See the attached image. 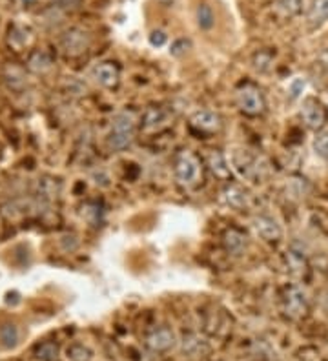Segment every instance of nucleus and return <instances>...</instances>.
Here are the masks:
<instances>
[{"instance_id":"28","label":"nucleus","mask_w":328,"mask_h":361,"mask_svg":"<svg viewBox=\"0 0 328 361\" xmlns=\"http://www.w3.org/2000/svg\"><path fill=\"white\" fill-rule=\"evenodd\" d=\"M22 2H24V4H26V6H30V4H33L35 0H22Z\"/></svg>"},{"instance_id":"21","label":"nucleus","mask_w":328,"mask_h":361,"mask_svg":"<svg viewBox=\"0 0 328 361\" xmlns=\"http://www.w3.org/2000/svg\"><path fill=\"white\" fill-rule=\"evenodd\" d=\"M286 263H288L290 272L293 274H303L306 269V259L301 252L298 250H288L286 252Z\"/></svg>"},{"instance_id":"11","label":"nucleus","mask_w":328,"mask_h":361,"mask_svg":"<svg viewBox=\"0 0 328 361\" xmlns=\"http://www.w3.org/2000/svg\"><path fill=\"white\" fill-rule=\"evenodd\" d=\"M221 199L226 207L233 208V210H245L250 207V195L243 186L239 185H230L224 186V190L221 192Z\"/></svg>"},{"instance_id":"5","label":"nucleus","mask_w":328,"mask_h":361,"mask_svg":"<svg viewBox=\"0 0 328 361\" xmlns=\"http://www.w3.org/2000/svg\"><path fill=\"white\" fill-rule=\"evenodd\" d=\"M301 119L308 128L320 132V130L324 128V124H327V108L320 101H315V99H305L301 104Z\"/></svg>"},{"instance_id":"18","label":"nucleus","mask_w":328,"mask_h":361,"mask_svg":"<svg viewBox=\"0 0 328 361\" xmlns=\"http://www.w3.org/2000/svg\"><path fill=\"white\" fill-rule=\"evenodd\" d=\"M195 20H197V26L201 27V30L205 31L212 30V27L215 26V13H214V9H212V6L206 4V2L197 6Z\"/></svg>"},{"instance_id":"15","label":"nucleus","mask_w":328,"mask_h":361,"mask_svg":"<svg viewBox=\"0 0 328 361\" xmlns=\"http://www.w3.org/2000/svg\"><path fill=\"white\" fill-rule=\"evenodd\" d=\"M306 23L310 30H320L328 23V0H314L306 15Z\"/></svg>"},{"instance_id":"14","label":"nucleus","mask_w":328,"mask_h":361,"mask_svg":"<svg viewBox=\"0 0 328 361\" xmlns=\"http://www.w3.org/2000/svg\"><path fill=\"white\" fill-rule=\"evenodd\" d=\"M168 121H170V111L166 108H161V106H152L142 114L140 117V126L145 130H159L162 126H166Z\"/></svg>"},{"instance_id":"13","label":"nucleus","mask_w":328,"mask_h":361,"mask_svg":"<svg viewBox=\"0 0 328 361\" xmlns=\"http://www.w3.org/2000/svg\"><path fill=\"white\" fill-rule=\"evenodd\" d=\"M206 164L210 168V172L214 173L217 179L228 180L230 176H232V166L228 163L226 155L219 150H210L208 155H206Z\"/></svg>"},{"instance_id":"10","label":"nucleus","mask_w":328,"mask_h":361,"mask_svg":"<svg viewBox=\"0 0 328 361\" xmlns=\"http://www.w3.org/2000/svg\"><path fill=\"white\" fill-rule=\"evenodd\" d=\"M232 164L237 172L246 179H257L261 177V166H259V157L252 155L248 150H241L233 155Z\"/></svg>"},{"instance_id":"4","label":"nucleus","mask_w":328,"mask_h":361,"mask_svg":"<svg viewBox=\"0 0 328 361\" xmlns=\"http://www.w3.org/2000/svg\"><path fill=\"white\" fill-rule=\"evenodd\" d=\"M283 312L290 319H301L308 314V295L299 285H288L283 290Z\"/></svg>"},{"instance_id":"23","label":"nucleus","mask_w":328,"mask_h":361,"mask_svg":"<svg viewBox=\"0 0 328 361\" xmlns=\"http://www.w3.org/2000/svg\"><path fill=\"white\" fill-rule=\"evenodd\" d=\"M57 353H59L57 345L44 343L42 347H39V350H37V357L42 361H53V360H57Z\"/></svg>"},{"instance_id":"24","label":"nucleus","mask_w":328,"mask_h":361,"mask_svg":"<svg viewBox=\"0 0 328 361\" xmlns=\"http://www.w3.org/2000/svg\"><path fill=\"white\" fill-rule=\"evenodd\" d=\"M272 64V57H270V53H255L254 55V68L255 70L259 71V73H265V71L270 68Z\"/></svg>"},{"instance_id":"6","label":"nucleus","mask_w":328,"mask_h":361,"mask_svg":"<svg viewBox=\"0 0 328 361\" xmlns=\"http://www.w3.org/2000/svg\"><path fill=\"white\" fill-rule=\"evenodd\" d=\"M252 228H254L257 238H261L262 241L267 243H276L283 238V228H281L279 223L274 217L265 216V214L255 216L252 219Z\"/></svg>"},{"instance_id":"20","label":"nucleus","mask_w":328,"mask_h":361,"mask_svg":"<svg viewBox=\"0 0 328 361\" xmlns=\"http://www.w3.org/2000/svg\"><path fill=\"white\" fill-rule=\"evenodd\" d=\"M312 146H314V152L317 157L328 161V128H323L315 133Z\"/></svg>"},{"instance_id":"1","label":"nucleus","mask_w":328,"mask_h":361,"mask_svg":"<svg viewBox=\"0 0 328 361\" xmlns=\"http://www.w3.org/2000/svg\"><path fill=\"white\" fill-rule=\"evenodd\" d=\"M137 126H139V121H137V115L133 111H119L111 121V132L108 135L109 148L115 152L126 150L135 139Z\"/></svg>"},{"instance_id":"19","label":"nucleus","mask_w":328,"mask_h":361,"mask_svg":"<svg viewBox=\"0 0 328 361\" xmlns=\"http://www.w3.org/2000/svg\"><path fill=\"white\" fill-rule=\"evenodd\" d=\"M276 9L283 17H299L305 9V0H276Z\"/></svg>"},{"instance_id":"16","label":"nucleus","mask_w":328,"mask_h":361,"mask_svg":"<svg viewBox=\"0 0 328 361\" xmlns=\"http://www.w3.org/2000/svg\"><path fill=\"white\" fill-rule=\"evenodd\" d=\"M181 350H183L184 356L199 357L208 353V343H206V339L202 336L188 334L184 336L183 341H181Z\"/></svg>"},{"instance_id":"26","label":"nucleus","mask_w":328,"mask_h":361,"mask_svg":"<svg viewBox=\"0 0 328 361\" xmlns=\"http://www.w3.org/2000/svg\"><path fill=\"white\" fill-rule=\"evenodd\" d=\"M148 40L153 48H162L168 42V35L164 31H153L152 35L148 37Z\"/></svg>"},{"instance_id":"22","label":"nucleus","mask_w":328,"mask_h":361,"mask_svg":"<svg viewBox=\"0 0 328 361\" xmlns=\"http://www.w3.org/2000/svg\"><path fill=\"white\" fill-rule=\"evenodd\" d=\"M68 357H71L73 361H92L93 354L90 348H86L84 345H75L68 350Z\"/></svg>"},{"instance_id":"7","label":"nucleus","mask_w":328,"mask_h":361,"mask_svg":"<svg viewBox=\"0 0 328 361\" xmlns=\"http://www.w3.org/2000/svg\"><path fill=\"white\" fill-rule=\"evenodd\" d=\"M90 42H92V37L83 27H71L62 37V48H64V51L68 55H73V57L83 55L90 48Z\"/></svg>"},{"instance_id":"12","label":"nucleus","mask_w":328,"mask_h":361,"mask_svg":"<svg viewBox=\"0 0 328 361\" xmlns=\"http://www.w3.org/2000/svg\"><path fill=\"white\" fill-rule=\"evenodd\" d=\"M93 77L99 84H101L102 88L108 90H115L121 82V71H119L117 64L114 62H101V64H97L95 70H93Z\"/></svg>"},{"instance_id":"3","label":"nucleus","mask_w":328,"mask_h":361,"mask_svg":"<svg viewBox=\"0 0 328 361\" xmlns=\"http://www.w3.org/2000/svg\"><path fill=\"white\" fill-rule=\"evenodd\" d=\"M236 104L248 117H259L267 110V101L261 90L254 84H243L236 92Z\"/></svg>"},{"instance_id":"27","label":"nucleus","mask_w":328,"mask_h":361,"mask_svg":"<svg viewBox=\"0 0 328 361\" xmlns=\"http://www.w3.org/2000/svg\"><path fill=\"white\" fill-rule=\"evenodd\" d=\"M323 305H324V309L328 310V292L324 294V298H323Z\"/></svg>"},{"instance_id":"8","label":"nucleus","mask_w":328,"mask_h":361,"mask_svg":"<svg viewBox=\"0 0 328 361\" xmlns=\"http://www.w3.org/2000/svg\"><path fill=\"white\" fill-rule=\"evenodd\" d=\"M177 343V338H175V332L168 326H161V329H155V331L150 332L146 336V347L155 354L168 353Z\"/></svg>"},{"instance_id":"9","label":"nucleus","mask_w":328,"mask_h":361,"mask_svg":"<svg viewBox=\"0 0 328 361\" xmlns=\"http://www.w3.org/2000/svg\"><path fill=\"white\" fill-rule=\"evenodd\" d=\"M190 124H192V128L199 130V132L214 133L221 130L223 119H221V115L214 110H197L193 111L192 117H190Z\"/></svg>"},{"instance_id":"2","label":"nucleus","mask_w":328,"mask_h":361,"mask_svg":"<svg viewBox=\"0 0 328 361\" xmlns=\"http://www.w3.org/2000/svg\"><path fill=\"white\" fill-rule=\"evenodd\" d=\"M174 176L177 179V183L186 186V188L195 186L202 177L201 161L190 150H181L179 154L175 155Z\"/></svg>"},{"instance_id":"25","label":"nucleus","mask_w":328,"mask_h":361,"mask_svg":"<svg viewBox=\"0 0 328 361\" xmlns=\"http://www.w3.org/2000/svg\"><path fill=\"white\" fill-rule=\"evenodd\" d=\"M306 88V80L301 79V77H296V79L290 80L288 84V93L292 99H299L303 95Z\"/></svg>"},{"instance_id":"17","label":"nucleus","mask_w":328,"mask_h":361,"mask_svg":"<svg viewBox=\"0 0 328 361\" xmlns=\"http://www.w3.org/2000/svg\"><path fill=\"white\" fill-rule=\"evenodd\" d=\"M223 243H224V248L226 252L233 254V256H241L246 248V235L241 230L237 228H230L224 232L223 235Z\"/></svg>"}]
</instances>
